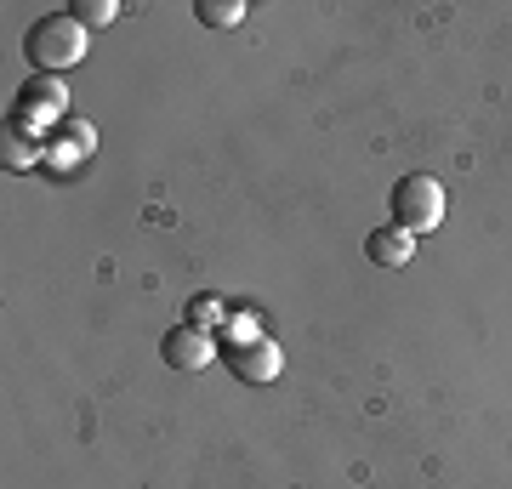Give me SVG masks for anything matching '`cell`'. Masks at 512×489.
Masks as SVG:
<instances>
[{
  "label": "cell",
  "instance_id": "obj_1",
  "mask_svg": "<svg viewBox=\"0 0 512 489\" xmlns=\"http://www.w3.org/2000/svg\"><path fill=\"white\" fill-rule=\"evenodd\" d=\"M86 35H92V29L74 18V12H46V18L23 35V57H29L40 74H63L86 57Z\"/></svg>",
  "mask_w": 512,
  "mask_h": 489
},
{
  "label": "cell",
  "instance_id": "obj_5",
  "mask_svg": "<svg viewBox=\"0 0 512 489\" xmlns=\"http://www.w3.org/2000/svg\"><path fill=\"white\" fill-rule=\"evenodd\" d=\"M160 359L171 364V370H205V364L217 359V342H211V330L177 325V330H165V342H160Z\"/></svg>",
  "mask_w": 512,
  "mask_h": 489
},
{
  "label": "cell",
  "instance_id": "obj_11",
  "mask_svg": "<svg viewBox=\"0 0 512 489\" xmlns=\"http://www.w3.org/2000/svg\"><path fill=\"white\" fill-rule=\"evenodd\" d=\"M114 12H120L114 0H74V18L86 23V29H109V23H114Z\"/></svg>",
  "mask_w": 512,
  "mask_h": 489
},
{
  "label": "cell",
  "instance_id": "obj_12",
  "mask_svg": "<svg viewBox=\"0 0 512 489\" xmlns=\"http://www.w3.org/2000/svg\"><path fill=\"white\" fill-rule=\"evenodd\" d=\"M262 330H256V319L251 313H228V325H222V347H245V342H256Z\"/></svg>",
  "mask_w": 512,
  "mask_h": 489
},
{
  "label": "cell",
  "instance_id": "obj_6",
  "mask_svg": "<svg viewBox=\"0 0 512 489\" xmlns=\"http://www.w3.org/2000/svg\"><path fill=\"white\" fill-rule=\"evenodd\" d=\"M80 154H92V126H86V120H69V126H57V137L46 143V165L69 171Z\"/></svg>",
  "mask_w": 512,
  "mask_h": 489
},
{
  "label": "cell",
  "instance_id": "obj_8",
  "mask_svg": "<svg viewBox=\"0 0 512 489\" xmlns=\"http://www.w3.org/2000/svg\"><path fill=\"white\" fill-rule=\"evenodd\" d=\"M0 154H6V165L12 171H29V165L46 154V148L35 143V131H23V126H6V143H0Z\"/></svg>",
  "mask_w": 512,
  "mask_h": 489
},
{
  "label": "cell",
  "instance_id": "obj_2",
  "mask_svg": "<svg viewBox=\"0 0 512 489\" xmlns=\"http://www.w3.org/2000/svg\"><path fill=\"white\" fill-rule=\"evenodd\" d=\"M387 211H393V228H404V234H433V228L444 222V188H439V177H427V171L399 177V182H393Z\"/></svg>",
  "mask_w": 512,
  "mask_h": 489
},
{
  "label": "cell",
  "instance_id": "obj_7",
  "mask_svg": "<svg viewBox=\"0 0 512 489\" xmlns=\"http://www.w3.org/2000/svg\"><path fill=\"white\" fill-rule=\"evenodd\" d=\"M370 262H382V268H404L410 256H416V234H404V228H376L365 239Z\"/></svg>",
  "mask_w": 512,
  "mask_h": 489
},
{
  "label": "cell",
  "instance_id": "obj_3",
  "mask_svg": "<svg viewBox=\"0 0 512 489\" xmlns=\"http://www.w3.org/2000/svg\"><path fill=\"white\" fill-rule=\"evenodd\" d=\"M57 114H63V86H57V80H35V86H23V97L12 103V126L40 137V131L57 126Z\"/></svg>",
  "mask_w": 512,
  "mask_h": 489
},
{
  "label": "cell",
  "instance_id": "obj_4",
  "mask_svg": "<svg viewBox=\"0 0 512 489\" xmlns=\"http://www.w3.org/2000/svg\"><path fill=\"white\" fill-rule=\"evenodd\" d=\"M222 359H228V370H234L239 381H256V387L285 370V353H279L268 336H256V342H245V347H222Z\"/></svg>",
  "mask_w": 512,
  "mask_h": 489
},
{
  "label": "cell",
  "instance_id": "obj_10",
  "mask_svg": "<svg viewBox=\"0 0 512 489\" xmlns=\"http://www.w3.org/2000/svg\"><path fill=\"white\" fill-rule=\"evenodd\" d=\"M183 325H194V330H217V325H228V308H222L217 296H194L188 302V319Z\"/></svg>",
  "mask_w": 512,
  "mask_h": 489
},
{
  "label": "cell",
  "instance_id": "obj_9",
  "mask_svg": "<svg viewBox=\"0 0 512 489\" xmlns=\"http://www.w3.org/2000/svg\"><path fill=\"white\" fill-rule=\"evenodd\" d=\"M194 18H200L205 29H239V23H245V0H200Z\"/></svg>",
  "mask_w": 512,
  "mask_h": 489
}]
</instances>
